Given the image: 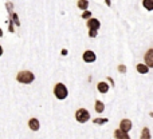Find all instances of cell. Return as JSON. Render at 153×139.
I'll return each mask as SVG.
<instances>
[{"mask_svg":"<svg viewBox=\"0 0 153 139\" xmlns=\"http://www.w3.org/2000/svg\"><path fill=\"white\" fill-rule=\"evenodd\" d=\"M16 80L19 83H24V84H30L35 80V76L31 71H20L16 76Z\"/></svg>","mask_w":153,"mask_h":139,"instance_id":"obj_1","label":"cell"},{"mask_svg":"<svg viewBox=\"0 0 153 139\" xmlns=\"http://www.w3.org/2000/svg\"><path fill=\"white\" fill-rule=\"evenodd\" d=\"M54 94H55V96L58 98V99H66L67 98V94H69V91H67L66 86L62 83H58L55 87H54Z\"/></svg>","mask_w":153,"mask_h":139,"instance_id":"obj_2","label":"cell"},{"mask_svg":"<svg viewBox=\"0 0 153 139\" xmlns=\"http://www.w3.org/2000/svg\"><path fill=\"white\" fill-rule=\"evenodd\" d=\"M87 27H89V31H90V36L94 38L95 35H97V31L100 29L101 24L97 19H89V21H87Z\"/></svg>","mask_w":153,"mask_h":139,"instance_id":"obj_3","label":"cell"},{"mask_svg":"<svg viewBox=\"0 0 153 139\" xmlns=\"http://www.w3.org/2000/svg\"><path fill=\"white\" fill-rule=\"evenodd\" d=\"M75 118L79 123H85V122H87L90 119V114H89V111L85 110V108H79L75 113Z\"/></svg>","mask_w":153,"mask_h":139,"instance_id":"obj_4","label":"cell"},{"mask_svg":"<svg viewBox=\"0 0 153 139\" xmlns=\"http://www.w3.org/2000/svg\"><path fill=\"white\" fill-rule=\"evenodd\" d=\"M130 129H132V122H130L129 119H124V121H121V123H120V130L128 132Z\"/></svg>","mask_w":153,"mask_h":139,"instance_id":"obj_5","label":"cell"},{"mask_svg":"<svg viewBox=\"0 0 153 139\" xmlns=\"http://www.w3.org/2000/svg\"><path fill=\"white\" fill-rule=\"evenodd\" d=\"M83 60L86 62V63H93V62L95 60V54L93 52V51H86V52L83 54Z\"/></svg>","mask_w":153,"mask_h":139,"instance_id":"obj_6","label":"cell"},{"mask_svg":"<svg viewBox=\"0 0 153 139\" xmlns=\"http://www.w3.org/2000/svg\"><path fill=\"white\" fill-rule=\"evenodd\" d=\"M114 138L116 139H130V137L122 130H116L114 131Z\"/></svg>","mask_w":153,"mask_h":139,"instance_id":"obj_7","label":"cell"},{"mask_svg":"<svg viewBox=\"0 0 153 139\" xmlns=\"http://www.w3.org/2000/svg\"><path fill=\"white\" fill-rule=\"evenodd\" d=\"M28 126H30V129H31L32 131H38V130H39V121H38V119H35V118L30 119Z\"/></svg>","mask_w":153,"mask_h":139,"instance_id":"obj_8","label":"cell"},{"mask_svg":"<svg viewBox=\"0 0 153 139\" xmlns=\"http://www.w3.org/2000/svg\"><path fill=\"white\" fill-rule=\"evenodd\" d=\"M145 60H146V64H148V68L149 67H153V50H149L145 55Z\"/></svg>","mask_w":153,"mask_h":139,"instance_id":"obj_9","label":"cell"},{"mask_svg":"<svg viewBox=\"0 0 153 139\" xmlns=\"http://www.w3.org/2000/svg\"><path fill=\"white\" fill-rule=\"evenodd\" d=\"M97 88H98V91H100V92H102V94H106V92L109 91V86H108V84H106V83H103V82H101V83H98Z\"/></svg>","mask_w":153,"mask_h":139,"instance_id":"obj_10","label":"cell"},{"mask_svg":"<svg viewBox=\"0 0 153 139\" xmlns=\"http://www.w3.org/2000/svg\"><path fill=\"white\" fill-rule=\"evenodd\" d=\"M103 110H105L103 103L101 102V100H97V102H95V111H97V113H102Z\"/></svg>","mask_w":153,"mask_h":139,"instance_id":"obj_11","label":"cell"},{"mask_svg":"<svg viewBox=\"0 0 153 139\" xmlns=\"http://www.w3.org/2000/svg\"><path fill=\"white\" fill-rule=\"evenodd\" d=\"M87 5H89V1H87V0H78V8L86 10Z\"/></svg>","mask_w":153,"mask_h":139,"instance_id":"obj_12","label":"cell"},{"mask_svg":"<svg viewBox=\"0 0 153 139\" xmlns=\"http://www.w3.org/2000/svg\"><path fill=\"white\" fill-rule=\"evenodd\" d=\"M143 4L145 5V8L148 11H152L153 10V0H144Z\"/></svg>","mask_w":153,"mask_h":139,"instance_id":"obj_13","label":"cell"},{"mask_svg":"<svg viewBox=\"0 0 153 139\" xmlns=\"http://www.w3.org/2000/svg\"><path fill=\"white\" fill-rule=\"evenodd\" d=\"M141 139H151V134H149V129H144L141 132Z\"/></svg>","mask_w":153,"mask_h":139,"instance_id":"obj_14","label":"cell"},{"mask_svg":"<svg viewBox=\"0 0 153 139\" xmlns=\"http://www.w3.org/2000/svg\"><path fill=\"white\" fill-rule=\"evenodd\" d=\"M137 71H138V72H141V74H146L149 71V68L146 66H144V64H138V66H137Z\"/></svg>","mask_w":153,"mask_h":139,"instance_id":"obj_15","label":"cell"},{"mask_svg":"<svg viewBox=\"0 0 153 139\" xmlns=\"http://www.w3.org/2000/svg\"><path fill=\"white\" fill-rule=\"evenodd\" d=\"M106 122H108V119H95L94 123H97V124H103V123H106Z\"/></svg>","mask_w":153,"mask_h":139,"instance_id":"obj_16","label":"cell"},{"mask_svg":"<svg viewBox=\"0 0 153 139\" xmlns=\"http://www.w3.org/2000/svg\"><path fill=\"white\" fill-rule=\"evenodd\" d=\"M90 16H91V13H90V12H87V11H85V12H83V15H82V18H83V19H89Z\"/></svg>","mask_w":153,"mask_h":139,"instance_id":"obj_17","label":"cell"},{"mask_svg":"<svg viewBox=\"0 0 153 139\" xmlns=\"http://www.w3.org/2000/svg\"><path fill=\"white\" fill-rule=\"evenodd\" d=\"M118 70L121 71V72H125V71H126V70H125V66H120V67H118Z\"/></svg>","mask_w":153,"mask_h":139,"instance_id":"obj_18","label":"cell"},{"mask_svg":"<svg viewBox=\"0 0 153 139\" xmlns=\"http://www.w3.org/2000/svg\"><path fill=\"white\" fill-rule=\"evenodd\" d=\"M3 55V48H1V46H0V56Z\"/></svg>","mask_w":153,"mask_h":139,"instance_id":"obj_19","label":"cell"},{"mask_svg":"<svg viewBox=\"0 0 153 139\" xmlns=\"http://www.w3.org/2000/svg\"><path fill=\"white\" fill-rule=\"evenodd\" d=\"M1 35H3V32H1V29H0V36H1Z\"/></svg>","mask_w":153,"mask_h":139,"instance_id":"obj_20","label":"cell"}]
</instances>
